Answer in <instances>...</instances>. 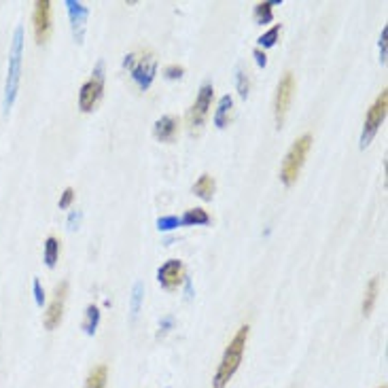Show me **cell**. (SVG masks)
Listing matches in <instances>:
<instances>
[{"label":"cell","instance_id":"6da1fadb","mask_svg":"<svg viewBox=\"0 0 388 388\" xmlns=\"http://www.w3.org/2000/svg\"><path fill=\"white\" fill-rule=\"evenodd\" d=\"M246 340H248V324H242L234 340L230 342V346L225 348L223 352V359L218 363V369L214 373V380H212V388H225L227 382L234 378V373L238 371L240 363H242V357H244V348H246Z\"/></svg>","mask_w":388,"mask_h":388},{"label":"cell","instance_id":"7a4b0ae2","mask_svg":"<svg viewBox=\"0 0 388 388\" xmlns=\"http://www.w3.org/2000/svg\"><path fill=\"white\" fill-rule=\"evenodd\" d=\"M22 55H24V30L17 28L13 34L11 51H9V75H7V85H5V108L9 110L17 98L20 89V79H22Z\"/></svg>","mask_w":388,"mask_h":388},{"label":"cell","instance_id":"3957f363","mask_svg":"<svg viewBox=\"0 0 388 388\" xmlns=\"http://www.w3.org/2000/svg\"><path fill=\"white\" fill-rule=\"evenodd\" d=\"M310 147H312V136L310 134H304L289 149V153L285 157V163H283V168H281V181L287 187H291L297 181V177H299V172L304 168V163H306V157L310 153Z\"/></svg>","mask_w":388,"mask_h":388},{"label":"cell","instance_id":"277c9868","mask_svg":"<svg viewBox=\"0 0 388 388\" xmlns=\"http://www.w3.org/2000/svg\"><path fill=\"white\" fill-rule=\"evenodd\" d=\"M126 68H130L134 81L140 85V89H147L153 83L155 77V55L151 51H140V53H132L126 58Z\"/></svg>","mask_w":388,"mask_h":388},{"label":"cell","instance_id":"5b68a950","mask_svg":"<svg viewBox=\"0 0 388 388\" xmlns=\"http://www.w3.org/2000/svg\"><path fill=\"white\" fill-rule=\"evenodd\" d=\"M386 108H388V89L384 87V89L378 94L375 102L371 104L369 113H367V117H365V126H363V134H361V149L369 147V142L373 140L375 132H378L380 126L384 124V119H386Z\"/></svg>","mask_w":388,"mask_h":388},{"label":"cell","instance_id":"8992f818","mask_svg":"<svg viewBox=\"0 0 388 388\" xmlns=\"http://www.w3.org/2000/svg\"><path fill=\"white\" fill-rule=\"evenodd\" d=\"M293 91H295V79H293V73H287L278 83L276 100H274V115H276V124H278V128H283V124L287 119L289 106L293 100Z\"/></svg>","mask_w":388,"mask_h":388},{"label":"cell","instance_id":"52a82bcc","mask_svg":"<svg viewBox=\"0 0 388 388\" xmlns=\"http://www.w3.org/2000/svg\"><path fill=\"white\" fill-rule=\"evenodd\" d=\"M102 89H104V75H102V64H98L91 79L81 87V94H79V108L83 110V113L94 110V106L98 104V100L102 96Z\"/></svg>","mask_w":388,"mask_h":388},{"label":"cell","instance_id":"ba28073f","mask_svg":"<svg viewBox=\"0 0 388 388\" xmlns=\"http://www.w3.org/2000/svg\"><path fill=\"white\" fill-rule=\"evenodd\" d=\"M212 98H214L212 85H210V83L202 85V87H200V94H197V98H195V102H193V108L189 110V126H191L193 132H197V130L204 126V121H206V117H208V113H210Z\"/></svg>","mask_w":388,"mask_h":388},{"label":"cell","instance_id":"9c48e42d","mask_svg":"<svg viewBox=\"0 0 388 388\" xmlns=\"http://www.w3.org/2000/svg\"><path fill=\"white\" fill-rule=\"evenodd\" d=\"M66 297H68V283H60L58 287H55V293H53V299L45 312V329L53 331L55 327H58L62 322V316H64V306H66Z\"/></svg>","mask_w":388,"mask_h":388},{"label":"cell","instance_id":"30bf717a","mask_svg":"<svg viewBox=\"0 0 388 388\" xmlns=\"http://www.w3.org/2000/svg\"><path fill=\"white\" fill-rule=\"evenodd\" d=\"M32 22H34L36 43L38 45L47 43L49 36H51V3H49V0H36Z\"/></svg>","mask_w":388,"mask_h":388},{"label":"cell","instance_id":"8fae6325","mask_svg":"<svg viewBox=\"0 0 388 388\" xmlns=\"http://www.w3.org/2000/svg\"><path fill=\"white\" fill-rule=\"evenodd\" d=\"M157 278L163 289H177V287H181V283L185 278V267L179 259H170L159 267Z\"/></svg>","mask_w":388,"mask_h":388},{"label":"cell","instance_id":"7c38bea8","mask_svg":"<svg viewBox=\"0 0 388 388\" xmlns=\"http://www.w3.org/2000/svg\"><path fill=\"white\" fill-rule=\"evenodd\" d=\"M68 5V15H70V24H73V34H75V40L77 43H83V36H85V22H87V7H83L77 0H66Z\"/></svg>","mask_w":388,"mask_h":388},{"label":"cell","instance_id":"4fadbf2b","mask_svg":"<svg viewBox=\"0 0 388 388\" xmlns=\"http://www.w3.org/2000/svg\"><path fill=\"white\" fill-rule=\"evenodd\" d=\"M177 132H179V119H177V117L165 115V117H161V119L155 124V138L161 140V142L174 140Z\"/></svg>","mask_w":388,"mask_h":388},{"label":"cell","instance_id":"5bb4252c","mask_svg":"<svg viewBox=\"0 0 388 388\" xmlns=\"http://www.w3.org/2000/svg\"><path fill=\"white\" fill-rule=\"evenodd\" d=\"M232 106H234L232 96H223V98H221L218 108H216V113H214V124H216V128H225V126H227L230 115H232Z\"/></svg>","mask_w":388,"mask_h":388},{"label":"cell","instance_id":"9a60e30c","mask_svg":"<svg viewBox=\"0 0 388 388\" xmlns=\"http://www.w3.org/2000/svg\"><path fill=\"white\" fill-rule=\"evenodd\" d=\"M214 189H216V185H214V179H212L210 174H202V177H200V181L193 185V193H195L197 197H202L204 202L212 200V195H214Z\"/></svg>","mask_w":388,"mask_h":388},{"label":"cell","instance_id":"2e32d148","mask_svg":"<svg viewBox=\"0 0 388 388\" xmlns=\"http://www.w3.org/2000/svg\"><path fill=\"white\" fill-rule=\"evenodd\" d=\"M208 223H210V216L204 208H191L181 218V225H208Z\"/></svg>","mask_w":388,"mask_h":388},{"label":"cell","instance_id":"e0dca14e","mask_svg":"<svg viewBox=\"0 0 388 388\" xmlns=\"http://www.w3.org/2000/svg\"><path fill=\"white\" fill-rule=\"evenodd\" d=\"M106 380H108V369L104 365H98L89 371L85 388H106Z\"/></svg>","mask_w":388,"mask_h":388},{"label":"cell","instance_id":"ac0fdd59","mask_svg":"<svg viewBox=\"0 0 388 388\" xmlns=\"http://www.w3.org/2000/svg\"><path fill=\"white\" fill-rule=\"evenodd\" d=\"M58 257H60V240L55 236H49L45 240V263L49 267H53L55 263H58Z\"/></svg>","mask_w":388,"mask_h":388},{"label":"cell","instance_id":"d6986e66","mask_svg":"<svg viewBox=\"0 0 388 388\" xmlns=\"http://www.w3.org/2000/svg\"><path fill=\"white\" fill-rule=\"evenodd\" d=\"M378 278H371L369 281V285H367V289H365V297H363V314L365 316H369L371 314V310H373V306H375V299H378Z\"/></svg>","mask_w":388,"mask_h":388},{"label":"cell","instance_id":"ffe728a7","mask_svg":"<svg viewBox=\"0 0 388 388\" xmlns=\"http://www.w3.org/2000/svg\"><path fill=\"white\" fill-rule=\"evenodd\" d=\"M100 322V310L96 306H87L85 310V322H83V329L87 336H94L96 334V327Z\"/></svg>","mask_w":388,"mask_h":388},{"label":"cell","instance_id":"44dd1931","mask_svg":"<svg viewBox=\"0 0 388 388\" xmlns=\"http://www.w3.org/2000/svg\"><path fill=\"white\" fill-rule=\"evenodd\" d=\"M278 5L276 3V0H269V3H259L257 7H255V15H257V22L259 24H267V22H271V9Z\"/></svg>","mask_w":388,"mask_h":388},{"label":"cell","instance_id":"7402d4cb","mask_svg":"<svg viewBox=\"0 0 388 388\" xmlns=\"http://www.w3.org/2000/svg\"><path fill=\"white\" fill-rule=\"evenodd\" d=\"M278 34H281V26H274L271 30H267L261 38H259V45L263 47V49H267V47H274L276 45V40H278Z\"/></svg>","mask_w":388,"mask_h":388},{"label":"cell","instance_id":"603a6c76","mask_svg":"<svg viewBox=\"0 0 388 388\" xmlns=\"http://www.w3.org/2000/svg\"><path fill=\"white\" fill-rule=\"evenodd\" d=\"M142 295H144V289L140 283L134 285V291H132V320L136 318L138 310H140V301H142Z\"/></svg>","mask_w":388,"mask_h":388},{"label":"cell","instance_id":"cb8c5ba5","mask_svg":"<svg viewBox=\"0 0 388 388\" xmlns=\"http://www.w3.org/2000/svg\"><path fill=\"white\" fill-rule=\"evenodd\" d=\"M157 227L161 232H168V230H174V227H181V218L179 216H163L157 221Z\"/></svg>","mask_w":388,"mask_h":388},{"label":"cell","instance_id":"d4e9b609","mask_svg":"<svg viewBox=\"0 0 388 388\" xmlns=\"http://www.w3.org/2000/svg\"><path fill=\"white\" fill-rule=\"evenodd\" d=\"M73 200H75V189L73 187H66L64 193H62V200H60V208H64V210L70 208Z\"/></svg>","mask_w":388,"mask_h":388},{"label":"cell","instance_id":"484cf974","mask_svg":"<svg viewBox=\"0 0 388 388\" xmlns=\"http://www.w3.org/2000/svg\"><path fill=\"white\" fill-rule=\"evenodd\" d=\"M183 73H185V70H183V66H177V64H174V66H168V68L163 70L165 79H181V77H183Z\"/></svg>","mask_w":388,"mask_h":388},{"label":"cell","instance_id":"4316f807","mask_svg":"<svg viewBox=\"0 0 388 388\" xmlns=\"http://www.w3.org/2000/svg\"><path fill=\"white\" fill-rule=\"evenodd\" d=\"M386 34H388V28H384L380 36V62L382 64H386Z\"/></svg>","mask_w":388,"mask_h":388},{"label":"cell","instance_id":"83f0119b","mask_svg":"<svg viewBox=\"0 0 388 388\" xmlns=\"http://www.w3.org/2000/svg\"><path fill=\"white\" fill-rule=\"evenodd\" d=\"M238 89H240V96L246 98V94H248V81L244 79L242 73H238Z\"/></svg>","mask_w":388,"mask_h":388},{"label":"cell","instance_id":"f1b7e54d","mask_svg":"<svg viewBox=\"0 0 388 388\" xmlns=\"http://www.w3.org/2000/svg\"><path fill=\"white\" fill-rule=\"evenodd\" d=\"M34 295H36V304H38V306H43V301H45V293H43V289H40V283H38V281H34Z\"/></svg>","mask_w":388,"mask_h":388},{"label":"cell","instance_id":"f546056e","mask_svg":"<svg viewBox=\"0 0 388 388\" xmlns=\"http://www.w3.org/2000/svg\"><path fill=\"white\" fill-rule=\"evenodd\" d=\"M255 58H257V64H259V66H265V62H267V60H265V53H261L259 49H255Z\"/></svg>","mask_w":388,"mask_h":388},{"label":"cell","instance_id":"4dcf8cb0","mask_svg":"<svg viewBox=\"0 0 388 388\" xmlns=\"http://www.w3.org/2000/svg\"><path fill=\"white\" fill-rule=\"evenodd\" d=\"M79 216H81V214H77V212H73V214H70V221H68L70 230H77V225H79Z\"/></svg>","mask_w":388,"mask_h":388},{"label":"cell","instance_id":"1f68e13d","mask_svg":"<svg viewBox=\"0 0 388 388\" xmlns=\"http://www.w3.org/2000/svg\"><path fill=\"white\" fill-rule=\"evenodd\" d=\"M378 388H386V386H384V384H382V386H378Z\"/></svg>","mask_w":388,"mask_h":388}]
</instances>
